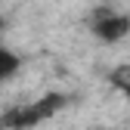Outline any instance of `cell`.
I'll use <instances>...</instances> for the list:
<instances>
[{
	"label": "cell",
	"instance_id": "obj_2",
	"mask_svg": "<svg viewBox=\"0 0 130 130\" xmlns=\"http://www.w3.org/2000/svg\"><path fill=\"white\" fill-rule=\"evenodd\" d=\"M87 31L99 43H121L130 34V12L111 3H99L87 12Z\"/></svg>",
	"mask_w": 130,
	"mask_h": 130
},
{
	"label": "cell",
	"instance_id": "obj_5",
	"mask_svg": "<svg viewBox=\"0 0 130 130\" xmlns=\"http://www.w3.org/2000/svg\"><path fill=\"white\" fill-rule=\"evenodd\" d=\"M3 28H6V19H3V15H0V34H3Z\"/></svg>",
	"mask_w": 130,
	"mask_h": 130
},
{
	"label": "cell",
	"instance_id": "obj_3",
	"mask_svg": "<svg viewBox=\"0 0 130 130\" xmlns=\"http://www.w3.org/2000/svg\"><path fill=\"white\" fill-rule=\"evenodd\" d=\"M19 71H22V56L15 50H9L6 43H0V87L9 84Z\"/></svg>",
	"mask_w": 130,
	"mask_h": 130
},
{
	"label": "cell",
	"instance_id": "obj_1",
	"mask_svg": "<svg viewBox=\"0 0 130 130\" xmlns=\"http://www.w3.org/2000/svg\"><path fill=\"white\" fill-rule=\"evenodd\" d=\"M68 105V96L59 93V90H46L40 99H31V102H19L6 108L0 115V130H34L46 121H53L59 111Z\"/></svg>",
	"mask_w": 130,
	"mask_h": 130
},
{
	"label": "cell",
	"instance_id": "obj_4",
	"mask_svg": "<svg viewBox=\"0 0 130 130\" xmlns=\"http://www.w3.org/2000/svg\"><path fill=\"white\" fill-rule=\"evenodd\" d=\"M108 84L115 87L121 96L130 99V62H121V65H115V68L108 71Z\"/></svg>",
	"mask_w": 130,
	"mask_h": 130
}]
</instances>
